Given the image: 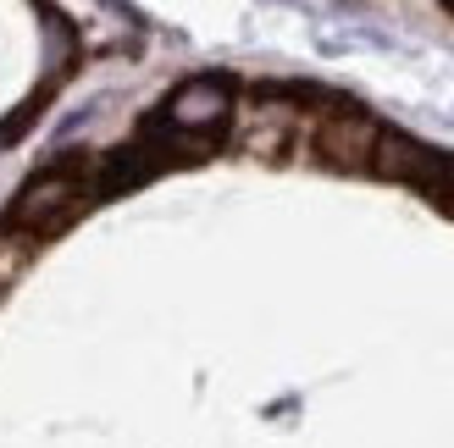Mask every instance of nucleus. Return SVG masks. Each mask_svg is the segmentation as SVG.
<instances>
[{
	"mask_svg": "<svg viewBox=\"0 0 454 448\" xmlns=\"http://www.w3.org/2000/svg\"><path fill=\"white\" fill-rule=\"evenodd\" d=\"M222 111H227V95L216 83H189L184 95L167 105V122L172 127H211V122H222Z\"/></svg>",
	"mask_w": 454,
	"mask_h": 448,
	"instance_id": "nucleus-1",
	"label": "nucleus"
}]
</instances>
